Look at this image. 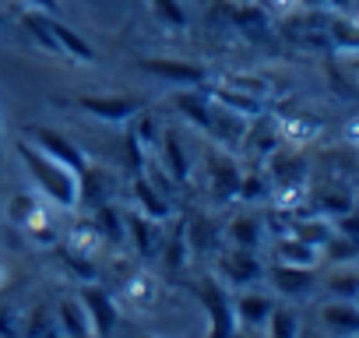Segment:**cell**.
I'll return each mask as SVG.
<instances>
[{"label": "cell", "instance_id": "6da1fadb", "mask_svg": "<svg viewBox=\"0 0 359 338\" xmlns=\"http://www.w3.org/2000/svg\"><path fill=\"white\" fill-rule=\"evenodd\" d=\"M18 155L25 162V169L32 173L36 187L64 212H74L81 205V177L71 165H64L60 158L46 155L43 148H36L32 141H18Z\"/></svg>", "mask_w": 359, "mask_h": 338}, {"label": "cell", "instance_id": "7a4b0ae2", "mask_svg": "<svg viewBox=\"0 0 359 338\" xmlns=\"http://www.w3.org/2000/svg\"><path fill=\"white\" fill-rule=\"evenodd\" d=\"M137 71H144L155 81L176 85V88H205L208 85V67L191 64V60H172V57H144L137 60Z\"/></svg>", "mask_w": 359, "mask_h": 338}, {"label": "cell", "instance_id": "3957f363", "mask_svg": "<svg viewBox=\"0 0 359 338\" xmlns=\"http://www.w3.org/2000/svg\"><path fill=\"white\" fill-rule=\"evenodd\" d=\"M194 292H198V299H201V303H205V310H208V331H212V334H236L233 299H229L226 285H222V282H215V278H208V282H205V285H198Z\"/></svg>", "mask_w": 359, "mask_h": 338}, {"label": "cell", "instance_id": "277c9868", "mask_svg": "<svg viewBox=\"0 0 359 338\" xmlns=\"http://www.w3.org/2000/svg\"><path fill=\"white\" fill-rule=\"evenodd\" d=\"M219 275H222L229 285L247 289V285H254V282L264 278V264H261V257H257L254 250L233 247V250H226V254L219 257Z\"/></svg>", "mask_w": 359, "mask_h": 338}, {"label": "cell", "instance_id": "5b68a950", "mask_svg": "<svg viewBox=\"0 0 359 338\" xmlns=\"http://www.w3.org/2000/svg\"><path fill=\"white\" fill-rule=\"evenodd\" d=\"M78 106L102 123H127L141 113V102L130 95H81Z\"/></svg>", "mask_w": 359, "mask_h": 338}, {"label": "cell", "instance_id": "8992f818", "mask_svg": "<svg viewBox=\"0 0 359 338\" xmlns=\"http://www.w3.org/2000/svg\"><path fill=\"white\" fill-rule=\"evenodd\" d=\"M208 187L215 201H233L240 194V165L233 162L229 151H208Z\"/></svg>", "mask_w": 359, "mask_h": 338}, {"label": "cell", "instance_id": "52a82bcc", "mask_svg": "<svg viewBox=\"0 0 359 338\" xmlns=\"http://www.w3.org/2000/svg\"><path fill=\"white\" fill-rule=\"evenodd\" d=\"M29 141L36 144V148H43L46 155H53V158H60L64 165H71L74 173L81 177L85 173V165H88V158L60 134V130H50V127H29Z\"/></svg>", "mask_w": 359, "mask_h": 338}, {"label": "cell", "instance_id": "ba28073f", "mask_svg": "<svg viewBox=\"0 0 359 338\" xmlns=\"http://www.w3.org/2000/svg\"><path fill=\"white\" fill-rule=\"evenodd\" d=\"M78 299H81V303H85V310H88L92 334H109V331L116 327V303H113V296H109L102 285H95V282L81 285Z\"/></svg>", "mask_w": 359, "mask_h": 338}, {"label": "cell", "instance_id": "9c48e42d", "mask_svg": "<svg viewBox=\"0 0 359 338\" xmlns=\"http://www.w3.org/2000/svg\"><path fill=\"white\" fill-rule=\"evenodd\" d=\"M271 310H275V299H268L264 292H240V296L233 299L236 331H264Z\"/></svg>", "mask_w": 359, "mask_h": 338}, {"label": "cell", "instance_id": "30bf717a", "mask_svg": "<svg viewBox=\"0 0 359 338\" xmlns=\"http://www.w3.org/2000/svg\"><path fill=\"white\" fill-rule=\"evenodd\" d=\"M271 285L282 292V296H289V299H299V296H306L313 285H317V275H313V268H303V264H275L271 271Z\"/></svg>", "mask_w": 359, "mask_h": 338}, {"label": "cell", "instance_id": "8fae6325", "mask_svg": "<svg viewBox=\"0 0 359 338\" xmlns=\"http://www.w3.org/2000/svg\"><path fill=\"white\" fill-rule=\"evenodd\" d=\"M320 324L334 334H359V303L355 299H331L320 306Z\"/></svg>", "mask_w": 359, "mask_h": 338}, {"label": "cell", "instance_id": "7c38bea8", "mask_svg": "<svg viewBox=\"0 0 359 338\" xmlns=\"http://www.w3.org/2000/svg\"><path fill=\"white\" fill-rule=\"evenodd\" d=\"M172 102H176L180 116L191 120L201 134H208V123H212V99H208V92H201V88H184V92H176Z\"/></svg>", "mask_w": 359, "mask_h": 338}, {"label": "cell", "instance_id": "4fadbf2b", "mask_svg": "<svg viewBox=\"0 0 359 338\" xmlns=\"http://www.w3.org/2000/svg\"><path fill=\"white\" fill-rule=\"evenodd\" d=\"M271 180L278 184V191H296L306 184V165L299 155L292 151H275L271 155Z\"/></svg>", "mask_w": 359, "mask_h": 338}, {"label": "cell", "instance_id": "5bb4252c", "mask_svg": "<svg viewBox=\"0 0 359 338\" xmlns=\"http://www.w3.org/2000/svg\"><path fill=\"white\" fill-rule=\"evenodd\" d=\"M134 205H137V212H144V215L155 219V222H162V219L172 215L169 198H165L158 187H151L148 177H137V180H134Z\"/></svg>", "mask_w": 359, "mask_h": 338}, {"label": "cell", "instance_id": "9a60e30c", "mask_svg": "<svg viewBox=\"0 0 359 338\" xmlns=\"http://www.w3.org/2000/svg\"><path fill=\"white\" fill-rule=\"evenodd\" d=\"M162 169L176 180V187H184V184H191V158H187V151H184V144H180V137L176 134H162Z\"/></svg>", "mask_w": 359, "mask_h": 338}, {"label": "cell", "instance_id": "2e32d148", "mask_svg": "<svg viewBox=\"0 0 359 338\" xmlns=\"http://www.w3.org/2000/svg\"><path fill=\"white\" fill-rule=\"evenodd\" d=\"M144 8H148V15L158 29L176 32V36L187 32V8L180 4V0H144Z\"/></svg>", "mask_w": 359, "mask_h": 338}, {"label": "cell", "instance_id": "e0dca14e", "mask_svg": "<svg viewBox=\"0 0 359 338\" xmlns=\"http://www.w3.org/2000/svg\"><path fill=\"white\" fill-rule=\"evenodd\" d=\"M50 25H53V36H57V43H60L64 57L81 60V64H95V50H92V43H88V39H81L71 25L57 22V15H50Z\"/></svg>", "mask_w": 359, "mask_h": 338}, {"label": "cell", "instance_id": "ac0fdd59", "mask_svg": "<svg viewBox=\"0 0 359 338\" xmlns=\"http://www.w3.org/2000/svg\"><path fill=\"white\" fill-rule=\"evenodd\" d=\"M57 331L60 334H92V320H88V310H85L81 299H74V296L60 299V306H57Z\"/></svg>", "mask_w": 359, "mask_h": 338}, {"label": "cell", "instance_id": "d6986e66", "mask_svg": "<svg viewBox=\"0 0 359 338\" xmlns=\"http://www.w3.org/2000/svg\"><path fill=\"white\" fill-rule=\"evenodd\" d=\"M22 25L29 29V36H32V43L43 50V53H53V57H64V50H60V43H57V36H53V25H50V15H43V11H25L22 15Z\"/></svg>", "mask_w": 359, "mask_h": 338}, {"label": "cell", "instance_id": "ffe728a7", "mask_svg": "<svg viewBox=\"0 0 359 338\" xmlns=\"http://www.w3.org/2000/svg\"><path fill=\"white\" fill-rule=\"evenodd\" d=\"M123 229H127L130 243L137 247V254H144V257L155 254V236H158V222H155V219H148L144 212L123 215Z\"/></svg>", "mask_w": 359, "mask_h": 338}, {"label": "cell", "instance_id": "44dd1931", "mask_svg": "<svg viewBox=\"0 0 359 338\" xmlns=\"http://www.w3.org/2000/svg\"><path fill=\"white\" fill-rule=\"evenodd\" d=\"M226 240L233 247H247V250H257L261 240H264V222L254 219V215H236L229 226H226Z\"/></svg>", "mask_w": 359, "mask_h": 338}, {"label": "cell", "instance_id": "7402d4cb", "mask_svg": "<svg viewBox=\"0 0 359 338\" xmlns=\"http://www.w3.org/2000/svg\"><path fill=\"white\" fill-rule=\"evenodd\" d=\"M275 257H278L282 264H303V268H313L317 257H320V250L310 247L306 240H299L296 233H289V236H282V240L275 243Z\"/></svg>", "mask_w": 359, "mask_h": 338}, {"label": "cell", "instance_id": "603a6c76", "mask_svg": "<svg viewBox=\"0 0 359 338\" xmlns=\"http://www.w3.org/2000/svg\"><path fill=\"white\" fill-rule=\"evenodd\" d=\"M109 194H113V177L99 165H85V173H81V205L92 198L95 208H99V205L109 201Z\"/></svg>", "mask_w": 359, "mask_h": 338}, {"label": "cell", "instance_id": "cb8c5ba5", "mask_svg": "<svg viewBox=\"0 0 359 338\" xmlns=\"http://www.w3.org/2000/svg\"><path fill=\"white\" fill-rule=\"evenodd\" d=\"M324 29H327V43L334 50L359 53V22H352V18H331Z\"/></svg>", "mask_w": 359, "mask_h": 338}, {"label": "cell", "instance_id": "d4e9b609", "mask_svg": "<svg viewBox=\"0 0 359 338\" xmlns=\"http://www.w3.org/2000/svg\"><path fill=\"white\" fill-rule=\"evenodd\" d=\"M348 208H352V194L341 191V187H327V191L313 194V212L324 215V219H334V215H341Z\"/></svg>", "mask_w": 359, "mask_h": 338}, {"label": "cell", "instance_id": "484cf974", "mask_svg": "<svg viewBox=\"0 0 359 338\" xmlns=\"http://www.w3.org/2000/svg\"><path fill=\"white\" fill-rule=\"evenodd\" d=\"M320 250H324V257H327V261H334V264H352V261L359 257V240L331 229V236L324 240V247H320Z\"/></svg>", "mask_w": 359, "mask_h": 338}, {"label": "cell", "instance_id": "4316f807", "mask_svg": "<svg viewBox=\"0 0 359 338\" xmlns=\"http://www.w3.org/2000/svg\"><path fill=\"white\" fill-rule=\"evenodd\" d=\"M95 233L99 236H113L116 243H123L127 240V229H123V215L106 201V205H99L95 208Z\"/></svg>", "mask_w": 359, "mask_h": 338}, {"label": "cell", "instance_id": "83f0119b", "mask_svg": "<svg viewBox=\"0 0 359 338\" xmlns=\"http://www.w3.org/2000/svg\"><path fill=\"white\" fill-rule=\"evenodd\" d=\"M327 292H331L334 299H355V292H359V271L338 268V271L327 278Z\"/></svg>", "mask_w": 359, "mask_h": 338}, {"label": "cell", "instance_id": "f1b7e54d", "mask_svg": "<svg viewBox=\"0 0 359 338\" xmlns=\"http://www.w3.org/2000/svg\"><path fill=\"white\" fill-rule=\"evenodd\" d=\"M292 233H296L299 240H306L310 247H317V250H320V247H324V240L331 236V219H324V215H320V219H310V222H296V226H292Z\"/></svg>", "mask_w": 359, "mask_h": 338}, {"label": "cell", "instance_id": "f546056e", "mask_svg": "<svg viewBox=\"0 0 359 338\" xmlns=\"http://www.w3.org/2000/svg\"><path fill=\"white\" fill-rule=\"evenodd\" d=\"M264 331H271V334H282V338H289V334H299V317L289 310V306H275L271 310V317H268V327Z\"/></svg>", "mask_w": 359, "mask_h": 338}, {"label": "cell", "instance_id": "4dcf8cb0", "mask_svg": "<svg viewBox=\"0 0 359 338\" xmlns=\"http://www.w3.org/2000/svg\"><path fill=\"white\" fill-rule=\"evenodd\" d=\"M264 194H268V184H264V177H261V173L240 177V194H236V198H243V201H261Z\"/></svg>", "mask_w": 359, "mask_h": 338}, {"label": "cell", "instance_id": "1f68e13d", "mask_svg": "<svg viewBox=\"0 0 359 338\" xmlns=\"http://www.w3.org/2000/svg\"><path fill=\"white\" fill-rule=\"evenodd\" d=\"M331 229H334V233H345V236H355V240H359V212H355V208H348V212L334 215V219H331Z\"/></svg>", "mask_w": 359, "mask_h": 338}, {"label": "cell", "instance_id": "d6a6232c", "mask_svg": "<svg viewBox=\"0 0 359 338\" xmlns=\"http://www.w3.org/2000/svg\"><path fill=\"white\" fill-rule=\"evenodd\" d=\"M25 331H29V334H53V331H57V320H53V317L39 306V310L32 313V320L25 324Z\"/></svg>", "mask_w": 359, "mask_h": 338}, {"label": "cell", "instance_id": "836d02e7", "mask_svg": "<svg viewBox=\"0 0 359 338\" xmlns=\"http://www.w3.org/2000/svg\"><path fill=\"white\" fill-rule=\"evenodd\" d=\"M29 8H36L43 15H57L60 11V0H29Z\"/></svg>", "mask_w": 359, "mask_h": 338}, {"label": "cell", "instance_id": "e575fe53", "mask_svg": "<svg viewBox=\"0 0 359 338\" xmlns=\"http://www.w3.org/2000/svg\"><path fill=\"white\" fill-rule=\"evenodd\" d=\"M331 0H303V8H310V11H317V8H327Z\"/></svg>", "mask_w": 359, "mask_h": 338}, {"label": "cell", "instance_id": "d590c367", "mask_svg": "<svg viewBox=\"0 0 359 338\" xmlns=\"http://www.w3.org/2000/svg\"><path fill=\"white\" fill-rule=\"evenodd\" d=\"M352 71H355V74H359V53H355V57H352Z\"/></svg>", "mask_w": 359, "mask_h": 338}, {"label": "cell", "instance_id": "8d00e7d4", "mask_svg": "<svg viewBox=\"0 0 359 338\" xmlns=\"http://www.w3.org/2000/svg\"><path fill=\"white\" fill-rule=\"evenodd\" d=\"M352 8H355V11H359V0H352Z\"/></svg>", "mask_w": 359, "mask_h": 338}, {"label": "cell", "instance_id": "74e56055", "mask_svg": "<svg viewBox=\"0 0 359 338\" xmlns=\"http://www.w3.org/2000/svg\"><path fill=\"white\" fill-rule=\"evenodd\" d=\"M0 282H4V268H0Z\"/></svg>", "mask_w": 359, "mask_h": 338}, {"label": "cell", "instance_id": "f35d334b", "mask_svg": "<svg viewBox=\"0 0 359 338\" xmlns=\"http://www.w3.org/2000/svg\"><path fill=\"white\" fill-rule=\"evenodd\" d=\"M0 25H4V15H0Z\"/></svg>", "mask_w": 359, "mask_h": 338}, {"label": "cell", "instance_id": "ab89813d", "mask_svg": "<svg viewBox=\"0 0 359 338\" xmlns=\"http://www.w3.org/2000/svg\"><path fill=\"white\" fill-rule=\"evenodd\" d=\"M355 303H359V292H355Z\"/></svg>", "mask_w": 359, "mask_h": 338}, {"label": "cell", "instance_id": "60d3db41", "mask_svg": "<svg viewBox=\"0 0 359 338\" xmlns=\"http://www.w3.org/2000/svg\"><path fill=\"white\" fill-rule=\"evenodd\" d=\"M0 127H4V123H0Z\"/></svg>", "mask_w": 359, "mask_h": 338}]
</instances>
